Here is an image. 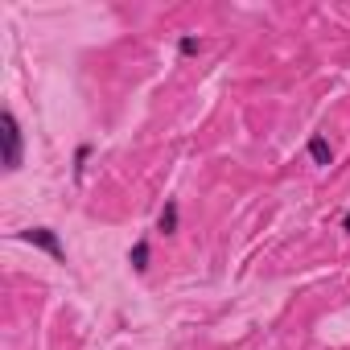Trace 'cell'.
Instances as JSON below:
<instances>
[{
    "instance_id": "obj_1",
    "label": "cell",
    "mask_w": 350,
    "mask_h": 350,
    "mask_svg": "<svg viewBox=\"0 0 350 350\" xmlns=\"http://www.w3.org/2000/svg\"><path fill=\"white\" fill-rule=\"evenodd\" d=\"M0 144H5V169H21V128L13 111H0Z\"/></svg>"
},
{
    "instance_id": "obj_2",
    "label": "cell",
    "mask_w": 350,
    "mask_h": 350,
    "mask_svg": "<svg viewBox=\"0 0 350 350\" xmlns=\"http://www.w3.org/2000/svg\"><path fill=\"white\" fill-rule=\"evenodd\" d=\"M21 239H25V243H33V247H42V252H50L54 260H66V252H62V243H58V235H54L50 227H33V231H21Z\"/></svg>"
},
{
    "instance_id": "obj_3",
    "label": "cell",
    "mask_w": 350,
    "mask_h": 350,
    "mask_svg": "<svg viewBox=\"0 0 350 350\" xmlns=\"http://www.w3.org/2000/svg\"><path fill=\"white\" fill-rule=\"evenodd\" d=\"M309 157H313L317 165H329V161H334V152H329V140H325V136H313V140H309Z\"/></svg>"
},
{
    "instance_id": "obj_4",
    "label": "cell",
    "mask_w": 350,
    "mask_h": 350,
    "mask_svg": "<svg viewBox=\"0 0 350 350\" xmlns=\"http://www.w3.org/2000/svg\"><path fill=\"white\" fill-rule=\"evenodd\" d=\"M161 231H165V235L178 231V202H169V206L161 211Z\"/></svg>"
},
{
    "instance_id": "obj_5",
    "label": "cell",
    "mask_w": 350,
    "mask_h": 350,
    "mask_svg": "<svg viewBox=\"0 0 350 350\" xmlns=\"http://www.w3.org/2000/svg\"><path fill=\"white\" fill-rule=\"evenodd\" d=\"M128 260H132V268H136V272H144V268H148V243L140 239V243L128 252Z\"/></svg>"
},
{
    "instance_id": "obj_6",
    "label": "cell",
    "mask_w": 350,
    "mask_h": 350,
    "mask_svg": "<svg viewBox=\"0 0 350 350\" xmlns=\"http://www.w3.org/2000/svg\"><path fill=\"white\" fill-rule=\"evenodd\" d=\"M178 50H182V54H198V50H202V46H198V42H194V38H182V46H178Z\"/></svg>"
},
{
    "instance_id": "obj_7",
    "label": "cell",
    "mask_w": 350,
    "mask_h": 350,
    "mask_svg": "<svg viewBox=\"0 0 350 350\" xmlns=\"http://www.w3.org/2000/svg\"><path fill=\"white\" fill-rule=\"evenodd\" d=\"M346 231H350V215H346Z\"/></svg>"
}]
</instances>
